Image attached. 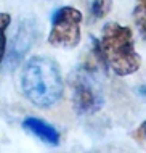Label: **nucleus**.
I'll return each mask as SVG.
<instances>
[{
    "label": "nucleus",
    "instance_id": "f257e3e1",
    "mask_svg": "<svg viewBox=\"0 0 146 153\" xmlns=\"http://www.w3.org/2000/svg\"><path fill=\"white\" fill-rule=\"evenodd\" d=\"M21 89L26 98L37 108H50L63 97L64 82L56 61L37 55L26 61L21 73Z\"/></svg>",
    "mask_w": 146,
    "mask_h": 153
},
{
    "label": "nucleus",
    "instance_id": "f03ea898",
    "mask_svg": "<svg viewBox=\"0 0 146 153\" xmlns=\"http://www.w3.org/2000/svg\"><path fill=\"white\" fill-rule=\"evenodd\" d=\"M103 56L108 68L117 76H128L140 69L141 56L136 53L135 39L130 27L119 23H108L103 26L100 40Z\"/></svg>",
    "mask_w": 146,
    "mask_h": 153
},
{
    "label": "nucleus",
    "instance_id": "7ed1b4c3",
    "mask_svg": "<svg viewBox=\"0 0 146 153\" xmlns=\"http://www.w3.org/2000/svg\"><path fill=\"white\" fill-rule=\"evenodd\" d=\"M100 68L95 61L79 65L69 74L72 89V105L79 114H95L104 103L103 87L100 82Z\"/></svg>",
    "mask_w": 146,
    "mask_h": 153
},
{
    "label": "nucleus",
    "instance_id": "20e7f679",
    "mask_svg": "<svg viewBox=\"0 0 146 153\" xmlns=\"http://www.w3.org/2000/svg\"><path fill=\"white\" fill-rule=\"evenodd\" d=\"M82 13L74 7H61L52 16L48 42L58 48H74L80 42Z\"/></svg>",
    "mask_w": 146,
    "mask_h": 153
},
{
    "label": "nucleus",
    "instance_id": "39448f33",
    "mask_svg": "<svg viewBox=\"0 0 146 153\" xmlns=\"http://www.w3.org/2000/svg\"><path fill=\"white\" fill-rule=\"evenodd\" d=\"M23 127L29 132V134L39 137L42 142H45V143H50V145H58V143H60V134H58V131L50 123L44 121V119L27 116L23 121Z\"/></svg>",
    "mask_w": 146,
    "mask_h": 153
},
{
    "label": "nucleus",
    "instance_id": "423d86ee",
    "mask_svg": "<svg viewBox=\"0 0 146 153\" xmlns=\"http://www.w3.org/2000/svg\"><path fill=\"white\" fill-rule=\"evenodd\" d=\"M32 42H34V27H32V24L23 23V26L19 24V29L15 36V42L10 56L15 60L23 58V55L31 48Z\"/></svg>",
    "mask_w": 146,
    "mask_h": 153
},
{
    "label": "nucleus",
    "instance_id": "0eeeda50",
    "mask_svg": "<svg viewBox=\"0 0 146 153\" xmlns=\"http://www.w3.org/2000/svg\"><path fill=\"white\" fill-rule=\"evenodd\" d=\"M133 23H135L141 39L146 40V0H135L133 5Z\"/></svg>",
    "mask_w": 146,
    "mask_h": 153
},
{
    "label": "nucleus",
    "instance_id": "6e6552de",
    "mask_svg": "<svg viewBox=\"0 0 146 153\" xmlns=\"http://www.w3.org/2000/svg\"><path fill=\"white\" fill-rule=\"evenodd\" d=\"M11 23L10 13H0V63L7 53V29Z\"/></svg>",
    "mask_w": 146,
    "mask_h": 153
},
{
    "label": "nucleus",
    "instance_id": "1a4fd4ad",
    "mask_svg": "<svg viewBox=\"0 0 146 153\" xmlns=\"http://www.w3.org/2000/svg\"><path fill=\"white\" fill-rule=\"evenodd\" d=\"M112 0H93L91 3V15L95 19H101L111 11Z\"/></svg>",
    "mask_w": 146,
    "mask_h": 153
},
{
    "label": "nucleus",
    "instance_id": "9d476101",
    "mask_svg": "<svg viewBox=\"0 0 146 153\" xmlns=\"http://www.w3.org/2000/svg\"><path fill=\"white\" fill-rule=\"evenodd\" d=\"M141 132H143V135L146 139V121H143V124H141Z\"/></svg>",
    "mask_w": 146,
    "mask_h": 153
},
{
    "label": "nucleus",
    "instance_id": "9b49d317",
    "mask_svg": "<svg viewBox=\"0 0 146 153\" xmlns=\"http://www.w3.org/2000/svg\"><path fill=\"white\" fill-rule=\"evenodd\" d=\"M138 92H140L141 95H146V85H143V87H140V89H138Z\"/></svg>",
    "mask_w": 146,
    "mask_h": 153
}]
</instances>
